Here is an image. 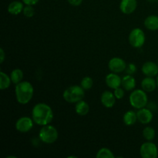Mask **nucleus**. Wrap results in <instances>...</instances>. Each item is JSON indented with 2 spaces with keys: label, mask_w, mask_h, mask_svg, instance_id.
<instances>
[{
  "label": "nucleus",
  "mask_w": 158,
  "mask_h": 158,
  "mask_svg": "<svg viewBox=\"0 0 158 158\" xmlns=\"http://www.w3.org/2000/svg\"><path fill=\"white\" fill-rule=\"evenodd\" d=\"M32 118L34 123L40 126L49 124L53 120V112L50 106L44 103H39L33 106Z\"/></svg>",
  "instance_id": "obj_1"
},
{
  "label": "nucleus",
  "mask_w": 158,
  "mask_h": 158,
  "mask_svg": "<svg viewBox=\"0 0 158 158\" xmlns=\"http://www.w3.org/2000/svg\"><path fill=\"white\" fill-rule=\"evenodd\" d=\"M15 98L19 104H27L32 100L34 94V89L31 83L28 81H22L15 85Z\"/></svg>",
  "instance_id": "obj_2"
},
{
  "label": "nucleus",
  "mask_w": 158,
  "mask_h": 158,
  "mask_svg": "<svg viewBox=\"0 0 158 158\" xmlns=\"http://www.w3.org/2000/svg\"><path fill=\"white\" fill-rule=\"evenodd\" d=\"M85 89L81 86H71L66 88L63 94L65 101L69 103H77L84 98Z\"/></svg>",
  "instance_id": "obj_3"
},
{
  "label": "nucleus",
  "mask_w": 158,
  "mask_h": 158,
  "mask_svg": "<svg viewBox=\"0 0 158 158\" xmlns=\"http://www.w3.org/2000/svg\"><path fill=\"white\" fill-rule=\"evenodd\" d=\"M143 89H134L129 97L131 106L135 109H141L145 107L148 103V97Z\"/></svg>",
  "instance_id": "obj_4"
},
{
  "label": "nucleus",
  "mask_w": 158,
  "mask_h": 158,
  "mask_svg": "<svg viewBox=\"0 0 158 158\" xmlns=\"http://www.w3.org/2000/svg\"><path fill=\"white\" fill-rule=\"evenodd\" d=\"M59 137L58 131L55 127L52 125H45L40 129L39 133V138L42 142L47 144L55 143Z\"/></svg>",
  "instance_id": "obj_5"
},
{
  "label": "nucleus",
  "mask_w": 158,
  "mask_h": 158,
  "mask_svg": "<svg viewBox=\"0 0 158 158\" xmlns=\"http://www.w3.org/2000/svg\"><path fill=\"white\" fill-rule=\"evenodd\" d=\"M128 40L131 46L134 48H141L146 40L144 32L140 28H135L131 32Z\"/></svg>",
  "instance_id": "obj_6"
},
{
  "label": "nucleus",
  "mask_w": 158,
  "mask_h": 158,
  "mask_svg": "<svg viewBox=\"0 0 158 158\" xmlns=\"http://www.w3.org/2000/svg\"><path fill=\"white\" fill-rule=\"evenodd\" d=\"M140 154L143 158H157L158 149L152 141H147L140 146Z\"/></svg>",
  "instance_id": "obj_7"
},
{
  "label": "nucleus",
  "mask_w": 158,
  "mask_h": 158,
  "mask_svg": "<svg viewBox=\"0 0 158 158\" xmlns=\"http://www.w3.org/2000/svg\"><path fill=\"white\" fill-rule=\"evenodd\" d=\"M33 120L29 117H22L15 123V129L20 133H27L33 127Z\"/></svg>",
  "instance_id": "obj_8"
},
{
  "label": "nucleus",
  "mask_w": 158,
  "mask_h": 158,
  "mask_svg": "<svg viewBox=\"0 0 158 158\" xmlns=\"http://www.w3.org/2000/svg\"><path fill=\"white\" fill-rule=\"evenodd\" d=\"M127 63L120 57H114L108 63V68L112 73H120L126 69Z\"/></svg>",
  "instance_id": "obj_9"
},
{
  "label": "nucleus",
  "mask_w": 158,
  "mask_h": 158,
  "mask_svg": "<svg viewBox=\"0 0 158 158\" xmlns=\"http://www.w3.org/2000/svg\"><path fill=\"white\" fill-rule=\"evenodd\" d=\"M137 120L140 122L142 124H148L151 123L153 120V115L152 110L149 109V108H141L139 109L138 111L137 112Z\"/></svg>",
  "instance_id": "obj_10"
},
{
  "label": "nucleus",
  "mask_w": 158,
  "mask_h": 158,
  "mask_svg": "<svg viewBox=\"0 0 158 158\" xmlns=\"http://www.w3.org/2000/svg\"><path fill=\"white\" fill-rule=\"evenodd\" d=\"M105 82L108 87L115 89L121 86L122 78H120V77L117 75V73H110L106 75V78H105Z\"/></svg>",
  "instance_id": "obj_11"
},
{
  "label": "nucleus",
  "mask_w": 158,
  "mask_h": 158,
  "mask_svg": "<svg viewBox=\"0 0 158 158\" xmlns=\"http://www.w3.org/2000/svg\"><path fill=\"white\" fill-rule=\"evenodd\" d=\"M137 7V0H121L120 9L121 12L126 15L133 13Z\"/></svg>",
  "instance_id": "obj_12"
},
{
  "label": "nucleus",
  "mask_w": 158,
  "mask_h": 158,
  "mask_svg": "<svg viewBox=\"0 0 158 158\" xmlns=\"http://www.w3.org/2000/svg\"><path fill=\"white\" fill-rule=\"evenodd\" d=\"M141 70L146 77H154L158 75V65L154 62H146L142 66Z\"/></svg>",
  "instance_id": "obj_13"
},
{
  "label": "nucleus",
  "mask_w": 158,
  "mask_h": 158,
  "mask_svg": "<svg viewBox=\"0 0 158 158\" xmlns=\"http://www.w3.org/2000/svg\"><path fill=\"white\" fill-rule=\"evenodd\" d=\"M116 98L114 94H113L110 91L106 90L102 94L101 97H100V101L103 106L106 108H111L114 106L116 103Z\"/></svg>",
  "instance_id": "obj_14"
},
{
  "label": "nucleus",
  "mask_w": 158,
  "mask_h": 158,
  "mask_svg": "<svg viewBox=\"0 0 158 158\" xmlns=\"http://www.w3.org/2000/svg\"><path fill=\"white\" fill-rule=\"evenodd\" d=\"M141 87L142 89L147 93H151L154 91L157 88V80H154V77H147L141 81Z\"/></svg>",
  "instance_id": "obj_15"
},
{
  "label": "nucleus",
  "mask_w": 158,
  "mask_h": 158,
  "mask_svg": "<svg viewBox=\"0 0 158 158\" xmlns=\"http://www.w3.org/2000/svg\"><path fill=\"white\" fill-rule=\"evenodd\" d=\"M123 89L127 91L134 90L136 86V80L132 75L127 74L122 78V84Z\"/></svg>",
  "instance_id": "obj_16"
},
{
  "label": "nucleus",
  "mask_w": 158,
  "mask_h": 158,
  "mask_svg": "<svg viewBox=\"0 0 158 158\" xmlns=\"http://www.w3.org/2000/svg\"><path fill=\"white\" fill-rule=\"evenodd\" d=\"M24 3L19 1H13L8 6V12L11 15H18L21 13L24 9Z\"/></svg>",
  "instance_id": "obj_17"
},
{
  "label": "nucleus",
  "mask_w": 158,
  "mask_h": 158,
  "mask_svg": "<svg viewBox=\"0 0 158 158\" xmlns=\"http://www.w3.org/2000/svg\"><path fill=\"white\" fill-rule=\"evenodd\" d=\"M144 26L151 31L158 30V16L151 15L147 17L144 20Z\"/></svg>",
  "instance_id": "obj_18"
},
{
  "label": "nucleus",
  "mask_w": 158,
  "mask_h": 158,
  "mask_svg": "<svg viewBox=\"0 0 158 158\" xmlns=\"http://www.w3.org/2000/svg\"><path fill=\"white\" fill-rule=\"evenodd\" d=\"M75 111L78 115L86 116L89 111V106L84 100H80L76 103Z\"/></svg>",
  "instance_id": "obj_19"
},
{
  "label": "nucleus",
  "mask_w": 158,
  "mask_h": 158,
  "mask_svg": "<svg viewBox=\"0 0 158 158\" xmlns=\"http://www.w3.org/2000/svg\"><path fill=\"white\" fill-rule=\"evenodd\" d=\"M123 121L127 126H132L137 121V113L133 110H129L126 112L123 115Z\"/></svg>",
  "instance_id": "obj_20"
},
{
  "label": "nucleus",
  "mask_w": 158,
  "mask_h": 158,
  "mask_svg": "<svg viewBox=\"0 0 158 158\" xmlns=\"http://www.w3.org/2000/svg\"><path fill=\"white\" fill-rule=\"evenodd\" d=\"M12 83L11 77L8 76L6 73L1 71L0 72V89L4 90V89H8Z\"/></svg>",
  "instance_id": "obj_21"
},
{
  "label": "nucleus",
  "mask_w": 158,
  "mask_h": 158,
  "mask_svg": "<svg viewBox=\"0 0 158 158\" xmlns=\"http://www.w3.org/2000/svg\"><path fill=\"white\" fill-rule=\"evenodd\" d=\"M23 77H24V73H23V70L20 69H15L11 72L10 77L12 80V83L14 84H18L19 83L22 82Z\"/></svg>",
  "instance_id": "obj_22"
},
{
  "label": "nucleus",
  "mask_w": 158,
  "mask_h": 158,
  "mask_svg": "<svg viewBox=\"0 0 158 158\" xmlns=\"http://www.w3.org/2000/svg\"><path fill=\"white\" fill-rule=\"evenodd\" d=\"M156 132L155 130L151 127H146L143 130V137L148 141H152L155 138Z\"/></svg>",
  "instance_id": "obj_23"
},
{
  "label": "nucleus",
  "mask_w": 158,
  "mask_h": 158,
  "mask_svg": "<svg viewBox=\"0 0 158 158\" xmlns=\"http://www.w3.org/2000/svg\"><path fill=\"white\" fill-rule=\"evenodd\" d=\"M97 158H114L115 156L113 154L112 151H110L108 148H101L100 150H99L97 153V155H96Z\"/></svg>",
  "instance_id": "obj_24"
},
{
  "label": "nucleus",
  "mask_w": 158,
  "mask_h": 158,
  "mask_svg": "<svg viewBox=\"0 0 158 158\" xmlns=\"http://www.w3.org/2000/svg\"><path fill=\"white\" fill-rule=\"evenodd\" d=\"M94 85V80L90 77H83V80H81L80 86L85 89V90H89L93 87Z\"/></svg>",
  "instance_id": "obj_25"
},
{
  "label": "nucleus",
  "mask_w": 158,
  "mask_h": 158,
  "mask_svg": "<svg viewBox=\"0 0 158 158\" xmlns=\"http://www.w3.org/2000/svg\"><path fill=\"white\" fill-rule=\"evenodd\" d=\"M23 12L25 16H26L27 18H32L34 15V14H35V9L32 7V6H27V5H26V6L23 9Z\"/></svg>",
  "instance_id": "obj_26"
},
{
  "label": "nucleus",
  "mask_w": 158,
  "mask_h": 158,
  "mask_svg": "<svg viewBox=\"0 0 158 158\" xmlns=\"http://www.w3.org/2000/svg\"><path fill=\"white\" fill-rule=\"evenodd\" d=\"M127 74H130V75H133V74L137 72V67H136V65L134 63H129L128 65H127L126 69Z\"/></svg>",
  "instance_id": "obj_27"
},
{
  "label": "nucleus",
  "mask_w": 158,
  "mask_h": 158,
  "mask_svg": "<svg viewBox=\"0 0 158 158\" xmlns=\"http://www.w3.org/2000/svg\"><path fill=\"white\" fill-rule=\"evenodd\" d=\"M123 89H122V88L120 87H118L117 88V89H114V94L117 100H120V99H122L124 97V90H123Z\"/></svg>",
  "instance_id": "obj_28"
},
{
  "label": "nucleus",
  "mask_w": 158,
  "mask_h": 158,
  "mask_svg": "<svg viewBox=\"0 0 158 158\" xmlns=\"http://www.w3.org/2000/svg\"><path fill=\"white\" fill-rule=\"evenodd\" d=\"M25 5L27 6H35L40 2V0H22Z\"/></svg>",
  "instance_id": "obj_29"
},
{
  "label": "nucleus",
  "mask_w": 158,
  "mask_h": 158,
  "mask_svg": "<svg viewBox=\"0 0 158 158\" xmlns=\"http://www.w3.org/2000/svg\"><path fill=\"white\" fill-rule=\"evenodd\" d=\"M68 2L73 6H79L82 4L83 0H67Z\"/></svg>",
  "instance_id": "obj_30"
},
{
  "label": "nucleus",
  "mask_w": 158,
  "mask_h": 158,
  "mask_svg": "<svg viewBox=\"0 0 158 158\" xmlns=\"http://www.w3.org/2000/svg\"><path fill=\"white\" fill-rule=\"evenodd\" d=\"M6 58V53L4 52V49L2 48L0 49V63H2Z\"/></svg>",
  "instance_id": "obj_31"
},
{
  "label": "nucleus",
  "mask_w": 158,
  "mask_h": 158,
  "mask_svg": "<svg viewBox=\"0 0 158 158\" xmlns=\"http://www.w3.org/2000/svg\"><path fill=\"white\" fill-rule=\"evenodd\" d=\"M7 158H16V157H15V156H9V157H7Z\"/></svg>",
  "instance_id": "obj_32"
},
{
  "label": "nucleus",
  "mask_w": 158,
  "mask_h": 158,
  "mask_svg": "<svg viewBox=\"0 0 158 158\" xmlns=\"http://www.w3.org/2000/svg\"><path fill=\"white\" fill-rule=\"evenodd\" d=\"M157 87H158V75H157Z\"/></svg>",
  "instance_id": "obj_33"
},
{
  "label": "nucleus",
  "mask_w": 158,
  "mask_h": 158,
  "mask_svg": "<svg viewBox=\"0 0 158 158\" xmlns=\"http://www.w3.org/2000/svg\"><path fill=\"white\" fill-rule=\"evenodd\" d=\"M150 2H156V1H157V0H149Z\"/></svg>",
  "instance_id": "obj_34"
},
{
  "label": "nucleus",
  "mask_w": 158,
  "mask_h": 158,
  "mask_svg": "<svg viewBox=\"0 0 158 158\" xmlns=\"http://www.w3.org/2000/svg\"><path fill=\"white\" fill-rule=\"evenodd\" d=\"M157 65H158V63H157Z\"/></svg>",
  "instance_id": "obj_35"
}]
</instances>
